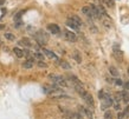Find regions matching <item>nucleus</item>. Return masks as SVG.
<instances>
[{"instance_id": "1", "label": "nucleus", "mask_w": 129, "mask_h": 119, "mask_svg": "<svg viewBox=\"0 0 129 119\" xmlns=\"http://www.w3.org/2000/svg\"><path fill=\"white\" fill-rule=\"evenodd\" d=\"M49 78L53 81L54 84H57V85L59 86H63V87H65V86H68V84H66V81H65V79L64 78H62V77H59V76H49Z\"/></svg>"}, {"instance_id": "2", "label": "nucleus", "mask_w": 129, "mask_h": 119, "mask_svg": "<svg viewBox=\"0 0 129 119\" xmlns=\"http://www.w3.org/2000/svg\"><path fill=\"white\" fill-rule=\"evenodd\" d=\"M34 38L37 39V41H38V43H39L40 45H44V44H45V43L48 41V35L44 33L43 31H39L38 33L34 35Z\"/></svg>"}, {"instance_id": "3", "label": "nucleus", "mask_w": 129, "mask_h": 119, "mask_svg": "<svg viewBox=\"0 0 129 119\" xmlns=\"http://www.w3.org/2000/svg\"><path fill=\"white\" fill-rule=\"evenodd\" d=\"M102 108L103 110H107V108H109L110 106H113V104H114V100L111 99L110 97H107V98H104V99H102Z\"/></svg>"}, {"instance_id": "4", "label": "nucleus", "mask_w": 129, "mask_h": 119, "mask_svg": "<svg viewBox=\"0 0 129 119\" xmlns=\"http://www.w3.org/2000/svg\"><path fill=\"white\" fill-rule=\"evenodd\" d=\"M64 37H65V39H66V40H69V41H72V43L77 40V35H76L74 32L68 31V30L64 32Z\"/></svg>"}, {"instance_id": "5", "label": "nucleus", "mask_w": 129, "mask_h": 119, "mask_svg": "<svg viewBox=\"0 0 129 119\" xmlns=\"http://www.w3.org/2000/svg\"><path fill=\"white\" fill-rule=\"evenodd\" d=\"M48 30L52 34H59V32H61L59 26H58V25H56V24H49V25H48Z\"/></svg>"}, {"instance_id": "6", "label": "nucleus", "mask_w": 129, "mask_h": 119, "mask_svg": "<svg viewBox=\"0 0 129 119\" xmlns=\"http://www.w3.org/2000/svg\"><path fill=\"white\" fill-rule=\"evenodd\" d=\"M79 111H81V113L85 114V116H87L89 119L94 118V114H92V112H91L89 108H85V107H83V106H79Z\"/></svg>"}, {"instance_id": "7", "label": "nucleus", "mask_w": 129, "mask_h": 119, "mask_svg": "<svg viewBox=\"0 0 129 119\" xmlns=\"http://www.w3.org/2000/svg\"><path fill=\"white\" fill-rule=\"evenodd\" d=\"M66 26L71 27V28H74V30H78V28H79V25H78L76 21H74L71 18H69V19L66 20Z\"/></svg>"}, {"instance_id": "8", "label": "nucleus", "mask_w": 129, "mask_h": 119, "mask_svg": "<svg viewBox=\"0 0 129 119\" xmlns=\"http://www.w3.org/2000/svg\"><path fill=\"white\" fill-rule=\"evenodd\" d=\"M82 12L85 14L88 18L94 19V18H92V13H91V10H90V7H89V6H84V7H83V8H82Z\"/></svg>"}, {"instance_id": "9", "label": "nucleus", "mask_w": 129, "mask_h": 119, "mask_svg": "<svg viewBox=\"0 0 129 119\" xmlns=\"http://www.w3.org/2000/svg\"><path fill=\"white\" fill-rule=\"evenodd\" d=\"M33 64H34L33 59H32V58H28V59L23 64V67H24V68H32V67H33Z\"/></svg>"}, {"instance_id": "10", "label": "nucleus", "mask_w": 129, "mask_h": 119, "mask_svg": "<svg viewBox=\"0 0 129 119\" xmlns=\"http://www.w3.org/2000/svg\"><path fill=\"white\" fill-rule=\"evenodd\" d=\"M19 45H23L25 47H31L32 44H31V40L27 39V38H23L21 40H19Z\"/></svg>"}, {"instance_id": "11", "label": "nucleus", "mask_w": 129, "mask_h": 119, "mask_svg": "<svg viewBox=\"0 0 129 119\" xmlns=\"http://www.w3.org/2000/svg\"><path fill=\"white\" fill-rule=\"evenodd\" d=\"M90 10H91V13H92V18L94 19H98V11H97V6L95 5H90Z\"/></svg>"}, {"instance_id": "12", "label": "nucleus", "mask_w": 129, "mask_h": 119, "mask_svg": "<svg viewBox=\"0 0 129 119\" xmlns=\"http://www.w3.org/2000/svg\"><path fill=\"white\" fill-rule=\"evenodd\" d=\"M43 52L45 53L46 55H48L49 58H51V59H56V60H58V58H57V55L54 54L52 51H49V50H46V48H43Z\"/></svg>"}, {"instance_id": "13", "label": "nucleus", "mask_w": 129, "mask_h": 119, "mask_svg": "<svg viewBox=\"0 0 129 119\" xmlns=\"http://www.w3.org/2000/svg\"><path fill=\"white\" fill-rule=\"evenodd\" d=\"M13 52H14V54H15L18 58H21V57H24V51H23L21 48H19V47H14V48H13Z\"/></svg>"}, {"instance_id": "14", "label": "nucleus", "mask_w": 129, "mask_h": 119, "mask_svg": "<svg viewBox=\"0 0 129 119\" xmlns=\"http://www.w3.org/2000/svg\"><path fill=\"white\" fill-rule=\"evenodd\" d=\"M68 114V119H82V117L78 113H74V112H66Z\"/></svg>"}, {"instance_id": "15", "label": "nucleus", "mask_w": 129, "mask_h": 119, "mask_svg": "<svg viewBox=\"0 0 129 119\" xmlns=\"http://www.w3.org/2000/svg\"><path fill=\"white\" fill-rule=\"evenodd\" d=\"M69 80H70V81H72L75 85H82L81 80L78 79L77 77H75V76H69Z\"/></svg>"}, {"instance_id": "16", "label": "nucleus", "mask_w": 129, "mask_h": 119, "mask_svg": "<svg viewBox=\"0 0 129 119\" xmlns=\"http://www.w3.org/2000/svg\"><path fill=\"white\" fill-rule=\"evenodd\" d=\"M109 72L110 74L113 76V77H118V71H117V68L114 66H110L109 67Z\"/></svg>"}, {"instance_id": "17", "label": "nucleus", "mask_w": 129, "mask_h": 119, "mask_svg": "<svg viewBox=\"0 0 129 119\" xmlns=\"http://www.w3.org/2000/svg\"><path fill=\"white\" fill-rule=\"evenodd\" d=\"M58 63H59V66L63 67V68H65V70H70L71 66L69 65L66 61H64V60H58Z\"/></svg>"}, {"instance_id": "18", "label": "nucleus", "mask_w": 129, "mask_h": 119, "mask_svg": "<svg viewBox=\"0 0 129 119\" xmlns=\"http://www.w3.org/2000/svg\"><path fill=\"white\" fill-rule=\"evenodd\" d=\"M121 98H122L124 101L128 103L129 101V92H127V91H122V92H121Z\"/></svg>"}, {"instance_id": "19", "label": "nucleus", "mask_w": 129, "mask_h": 119, "mask_svg": "<svg viewBox=\"0 0 129 119\" xmlns=\"http://www.w3.org/2000/svg\"><path fill=\"white\" fill-rule=\"evenodd\" d=\"M102 21H103V25H104V26L107 27V28H109V27H111V25H113V24H111V21H109V19H108V18H103V19H102Z\"/></svg>"}, {"instance_id": "20", "label": "nucleus", "mask_w": 129, "mask_h": 119, "mask_svg": "<svg viewBox=\"0 0 129 119\" xmlns=\"http://www.w3.org/2000/svg\"><path fill=\"white\" fill-rule=\"evenodd\" d=\"M103 2L107 5L108 7H115V2H114V0H103Z\"/></svg>"}, {"instance_id": "21", "label": "nucleus", "mask_w": 129, "mask_h": 119, "mask_svg": "<svg viewBox=\"0 0 129 119\" xmlns=\"http://www.w3.org/2000/svg\"><path fill=\"white\" fill-rule=\"evenodd\" d=\"M74 58H75V60L78 63V64H81L82 63V58H81V55H79V52L76 51V52L74 53Z\"/></svg>"}, {"instance_id": "22", "label": "nucleus", "mask_w": 129, "mask_h": 119, "mask_svg": "<svg viewBox=\"0 0 129 119\" xmlns=\"http://www.w3.org/2000/svg\"><path fill=\"white\" fill-rule=\"evenodd\" d=\"M108 96H109L108 93H107V92H104L103 90H101V91L98 92V98H100V99H104V98H107Z\"/></svg>"}, {"instance_id": "23", "label": "nucleus", "mask_w": 129, "mask_h": 119, "mask_svg": "<svg viewBox=\"0 0 129 119\" xmlns=\"http://www.w3.org/2000/svg\"><path fill=\"white\" fill-rule=\"evenodd\" d=\"M114 54H115L116 59L122 61V52H121V51H114Z\"/></svg>"}, {"instance_id": "24", "label": "nucleus", "mask_w": 129, "mask_h": 119, "mask_svg": "<svg viewBox=\"0 0 129 119\" xmlns=\"http://www.w3.org/2000/svg\"><path fill=\"white\" fill-rule=\"evenodd\" d=\"M104 119H114L113 112L111 111H107V112L104 113Z\"/></svg>"}, {"instance_id": "25", "label": "nucleus", "mask_w": 129, "mask_h": 119, "mask_svg": "<svg viewBox=\"0 0 129 119\" xmlns=\"http://www.w3.org/2000/svg\"><path fill=\"white\" fill-rule=\"evenodd\" d=\"M70 18H71V19L74 20V21H76V22H77V24H78V25H79V26H81V25H82V20L79 19V18H78V17H77V15H71V17H70Z\"/></svg>"}, {"instance_id": "26", "label": "nucleus", "mask_w": 129, "mask_h": 119, "mask_svg": "<svg viewBox=\"0 0 129 119\" xmlns=\"http://www.w3.org/2000/svg\"><path fill=\"white\" fill-rule=\"evenodd\" d=\"M5 38H6L7 40H11V41H13V40L15 39V37H14L12 33H5Z\"/></svg>"}, {"instance_id": "27", "label": "nucleus", "mask_w": 129, "mask_h": 119, "mask_svg": "<svg viewBox=\"0 0 129 119\" xmlns=\"http://www.w3.org/2000/svg\"><path fill=\"white\" fill-rule=\"evenodd\" d=\"M34 57H36L37 59H39V60H43V59H44V55H43L41 53H34Z\"/></svg>"}, {"instance_id": "28", "label": "nucleus", "mask_w": 129, "mask_h": 119, "mask_svg": "<svg viewBox=\"0 0 129 119\" xmlns=\"http://www.w3.org/2000/svg\"><path fill=\"white\" fill-rule=\"evenodd\" d=\"M38 66H39V67H44V68H45V67H48V65H46L43 60H39V61H38Z\"/></svg>"}, {"instance_id": "29", "label": "nucleus", "mask_w": 129, "mask_h": 119, "mask_svg": "<svg viewBox=\"0 0 129 119\" xmlns=\"http://www.w3.org/2000/svg\"><path fill=\"white\" fill-rule=\"evenodd\" d=\"M114 83H115V85H117V86H121L123 84L121 79H115V80H114Z\"/></svg>"}, {"instance_id": "30", "label": "nucleus", "mask_w": 129, "mask_h": 119, "mask_svg": "<svg viewBox=\"0 0 129 119\" xmlns=\"http://www.w3.org/2000/svg\"><path fill=\"white\" fill-rule=\"evenodd\" d=\"M113 48H114V51H120V45H118V44H115V45L113 46Z\"/></svg>"}, {"instance_id": "31", "label": "nucleus", "mask_w": 129, "mask_h": 119, "mask_svg": "<svg viewBox=\"0 0 129 119\" xmlns=\"http://www.w3.org/2000/svg\"><path fill=\"white\" fill-rule=\"evenodd\" d=\"M123 117H124V114H123V112L117 113V119H123Z\"/></svg>"}, {"instance_id": "32", "label": "nucleus", "mask_w": 129, "mask_h": 119, "mask_svg": "<svg viewBox=\"0 0 129 119\" xmlns=\"http://www.w3.org/2000/svg\"><path fill=\"white\" fill-rule=\"evenodd\" d=\"M113 105H114V107H115V110L120 111V108H121V107H120V104H117V103H116V104H113Z\"/></svg>"}, {"instance_id": "33", "label": "nucleus", "mask_w": 129, "mask_h": 119, "mask_svg": "<svg viewBox=\"0 0 129 119\" xmlns=\"http://www.w3.org/2000/svg\"><path fill=\"white\" fill-rule=\"evenodd\" d=\"M129 113V105L127 106V107H126V108H124V112H123V114H124V116H126V114H128Z\"/></svg>"}, {"instance_id": "34", "label": "nucleus", "mask_w": 129, "mask_h": 119, "mask_svg": "<svg viewBox=\"0 0 129 119\" xmlns=\"http://www.w3.org/2000/svg\"><path fill=\"white\" fill-rule=\"evenodd\" d=\"M123 86H124V88L126 90H129V81H127V83H124V84H122Z\"/></svg>"}, {"instance_id": "35", "label": "nucleus", "mask_w": 129, "mask_h": 119, "mask_svg": "<svg viewBox=\"0 0 129 119\" xmlns=\"http://www.w3.org/2000/svg\"><path fill=\"white\" fill-rule=\"evenodd\" d=\"M5 28V25H0V30H4Z\"/></svg>"}, {"instance_id": "36", "label": "nucleus", "mask_w": 129, "mask_h": 119, "mask_svg": "<svg viewBox=\"0 0 129 119\" xmlns=\"http://www.w3.org/2000/svg\"><path fill=\"white\" fill-rule=\"evenodd\" d=\"M4 1H5V0H0V5H1V4H2Z\"/></svg>"}, {"instance_id": "37", "label": "nucleus", "mask_w": 129, "mask_h": 119, "mask_svg": "<svg viewBox=\"0 0 129 119\" xmlns=\"http://www.w3.org/2000/svg\"><path fill=\"white\" fill-rule=\"evenodd\" d=\"M128 74H129V66H128Z\"/></svg>"}]
</instances>
